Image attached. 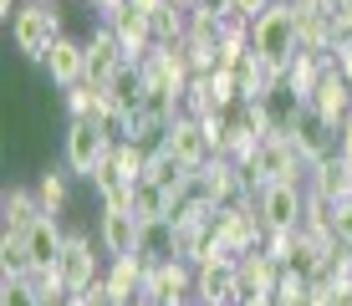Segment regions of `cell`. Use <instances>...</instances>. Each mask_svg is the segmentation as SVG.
Segmentation results:
<instances>
[{"mask_svg": "<svg viewBox=\"0 0 352 306\" xmlns=\"http://www.w3.org/2000/svg\"><path fill=\"white\" fill-rule=\"evenodd\" d=\"M250 52H256L265 67L286 72L291 56L301 52V46H296V6H271V10H265L256 26H250Z\"/></svg>", "mask_w": 352, "mask_h": 306, "instance_id": "6da1fadb", "label": "cell"}, {"mask_svg": "<svg viewBox=\"0 0 352 306\" xmlns=\"http://www.w3.org/2000/svg\"><path fill=\"white\" fill-rule=\"evenodd\" d=\"M62 16H56V6H41V0H26V6L16 10V21H10V41H16V52L26 61H46L56 41H62Z\"/></svg>", "mask_w": 352, "mask_h": 306, "instance_id": "7a4b0ae2", "label": "cell"}, {"mask_svg": "<svg viewBox=\"0 0 352 306\" xmlns=\"http://www.w3.org/2000/svg\"><path fill=\"white\" fill-rule=\"evenodd\" d=\"M107 153H113V138H107L97 122H72L67 128V168L77 179H92L97 168L107 164Z\"/></svg>", "mask_w": 352, "mask_h": 306, "instance_id": "3957f363", "label": "cell"}, {"mask_svg": "<svg viewBox=\"0 0 352 306\" xmlns=\"http://www.w3.org/2000/svg\"><path fill=\"white\" fill-rule=\"evenodd\" d=\"M56 276L67 281L72 296H82L87 286H97V281H102V271H97V255H92V235H87V230H72V235H67L62 261H56Z\"/></svg>", "mask_w": 352, "mask_h": 306, "instance_id": "277c9868", "label": "cell"}, {"mask_svg": "<svg viewBox=\"0 0 352 306\" xmlns=\"http://www.w3.org/2000/svg\"><path fill=\"white\" fill-rule=\"evenodd\" d=\"M194 306H240V271H235V261L194 265Z\"/></svg>", "mask_w": 352, "mask_h": 306, "instance_id": "5b68a950", "label": "cell"}, {"mask_svg": "<svg viewBox=\"0 0 352 306\" xmlns=\"http://www.w3.org/2000/svg\"><path fill=\"white\" fill-rule=\"evenodd\" d=\"M256 210L265 219V230H301V219H307V189L301 184H271L256 199Z\"/></svg>", "mask_w": 352, "mask_h": 306, "instance_id": "8992f818", "label": "cell"}, {"mask_svg": "<svg viewBox=\"0 0 352 306\" xmlns=\"http://www.w3.org/2000/svg\"><path fill=\"white\" fill-rule=\"evenodd\" d=\"M164 149L174 153L179 164L189 168V174H194V168H204V164L214 158V143H210V133H204V122H199V118H189V113H179V118H174V128H168Z\"/></svg>", "mask_w": 352, "mask_h": 306, "instance_id": "52a82bcc", "label": "cell"}, {"mask_svg": "<svg viewBox=\"0 0 352 306\" xmlns=\"http://www.w3.org/2000/svg\"><path fill=\"white\" fill-rule=\"evenodd\" d=\"M123 67H128V52H123V41H118V31L107 26V21H97V31L87 36V82L92 87H107Z\"/></svg>", "mask_w": 352, "mask_h": 306, "instance_id": "ba28073f", "label": "cell"}, {"mask_svg": "<svg viewBox=\"0 0 352 306\" xmlns=\"http://www.w3.org/2000/svg\"><path fill=\"white\" fill-rule=\"evenodd\" d=\"M291 143H296V153L307 158V168H311V164H327V158H337V128H332V122H322L311 107H301L296 128H291Z\"/></svg>", "mask_w": 352, "mask_h": 306, "instance_id": "9c48e42d", "label": "cell"}, {"mask_svg": "<svg viewBox=\"0 0 352 306\" xmlns=\"http://www.w3.org/2000/svg\"><path fill=\"white\" fill-rule=\"evenodd\" d=\"M307 107H311L322 122H332V128H342V118L352 113V87H347L342 72H337V56H332V67H327V77L317 82V92L307 97Z\"/></svg>", "mask_w": 352, "mask_h": 306, "instance_id": "30bf717a", "label": "cell"}, {"mask_svg": "<svg viewBox=\"0 0 352 306\" xmlns=\"http://www.w3.org/2000/svg\"><path fill=\"white\" fill-rule=\"evenodd\" d=\"M46 77L56 82V87H82V82H87V41H72V36H62V41L52 46V52H46Z\"/></svg>", "mask_w": 352, "mask_h": 306, "instance_id": "8fae6325", "label": "cell"}, {"mask_svg": "<svg viewBox=\"0 0 352 306\" xmlns=\"http://www.w3.org/2000/svg\"><path fill=\"white\" fill-rule=\"evenodd\" d=\"M235 271H240V301H245V296H276V281H281L286 265L265 250H250L235 261Z\"/></svg>", "mask_w": 352, "mask_h": 306, "instance_id": "7c38bea8", "label": "cell"}, {"mask_svg": "<svg viewBox=\"0 0 352 306\" xmlns=\"http://www.w3.org/2000/svg\"><path fill=\"white\" fill-rule=\"evenodd\" d=\"M97 240H102V250L113 255V261L138 255V215H128V210H102V219H97Z\"/></svg>", "mask_w": 352, "mask_h": 306, "instance_id": "4fadbf2b", "label": "cell"}, {"mask_svg": "<svg viewBox=\"0 0 352 306\" xmlns=\"http://www.w3.org/2000/svg\"><path fill=\"white\" fill-rule=\"evenodd\" d=\"M143 276H148L143 255H123V261L107 265L102 286H107V296H113L118 306H138V301H143Z\"/></svg>", "mask_w": 352, "mask_h": 306, "instance_id": "5bb4252c", "label": "cell"}, {"mask_svg": "<svg viewBox=\"0 0 352 306\" xmlns=\"http://www.w3.org/2000/svg\"><path fill=\"white\" fill-rule=\"evenodd\" d=\"M62 225H56V215H41L36 225L26 230V250H31V265L36 271H56V261H62Z\"/></svg>", "mask_w": 352, "mask_h": 306, "instance_id": "9a60e30c", "label": "cell"}, {"mask_svg": "<svg viewBox=\"0 0 352 306\" xmlns=\"http://www.w3.org/2000/svg\"><path fill=\"white\" fill-rule=\"evenodd\" d=\"M138 255H143V265L179 261L174 255V219H138Z\"/></svg>", "mask_w": 352, "mask_h": 306, "instance_id": "2e32d148", "label": "cell"}, {"mask_svg": "<svg viewBox=\"0 0 352 306\" xmlns=\"http://www.w3.org/2000/svg\"><path fill=\"white\" fill-rule=\"evenodd\" d=\"M143 92H148V87H143V67H138V61H128V67L107 82V102H113L118 113H128V118L143 113Z\"/></svg>", "mask_w": 352, "mask_h": 306, "instance_id": "e0dca14e", "label": "cell"}, {"mask_svg": "<svg viewBox=\"0 0 352 306\" xmlns=\"http://www.w3.org/2000/svg\"><path fill=\"white\" fill-rule=\"evenodd\" d=\"M0 210H6V235H26V230L41 219V199H36V189H6V199H0Z\"/></svg>", "mask_w": 352, "mask_h": 306, "instance_id": "ac0fdd59", "label": "cell"}, {"mask_svg": "<svg viewBox=\"0 0 352 306\" xmlns=\"http://www.w3.org/2000/svg\"><path fill=\"white\" fill-rule=\"evenodd\" d=\"M307 179H311V194H322V199H347L352 194V168L342 164V158H327V164H311L307 168Z\"/></svg>", "mask_w": 352, "mask_h": 306, "instance_id": "d6986e66", "label": "cell"}, {"mask_svg": "<svg viewBox=\"0 0 352 306\" xmlns=\"http://www.w3.org/2000/svg\"><path fill=\"white\" fill-rule=\"evenodd\" d=\"M113 31H118V41H123L128 61H143L153 52V26H148V16H138V10H123V16L113 21Z\"/></svg>", "mask_w": 352, "mask_h": 306, "instance_id": "ffe728a7", "label": "cell"}, {"mask_svg": "<svg viewBox=\"0 0 352 306\" xmlns=\"http://www.w3.org/2000/svg\"><path fill=\"white\" fill-rule=\"evenodd\" d=\"M296 46L301 52H317V56H332V16L296 10Z\"/></svg>", "mask_w": 352, "mask_h": 306, "instance_id": "44dd1931", "label": "cell"}, {"mask_svg": "<svg viewBox=\"0 0 352 306\" xmlns=\"http://www.w3.org/2000/svg\"><path fill=\"white\" fill-rule=\"evenodd\" d=\"M0 265H6V281H31V250H26V235H6L0 240Z\"/></svg>", "mask_w": 352, "mask_h": 306, "instance_id": "7402d4cb", "label": "cell"}, {"mask_svg": "<svg viewBox=\"0 0 352 306\" xmlns=\"http://www.w3.org/2000/svg\"><path fill=\"white\" fill-rule=\"evenodd\" d=\"M36 199H41L46 215H62L67 210V174H62V168H46V174L36 179Z\"/></svg>", "mask_w": 352, "mask_h": 306, "instance_id": "603a6c76", "label": "cell"}, {"mask_svg": "<svg viewBox=\"0 0 352 306\" xmlns=\"http://www.w3.org/2000/svg\"><path fill=\"white\" fill-rule=\"evenodd\" d=\"M311 281H301V276H291L281 271V281H276V306H311Z\"/></svg>", "mask_w": 352, "mask_h": 306, "instance_id": "cb8c5ba5", "label": "cell"}, {"mask_svg": "<svg viewBox=\"0 0 352 306\" xmlns=\"http://www.w3.org/2000/svg\"><path fill=\"white\" fill-rule=\"evenodd\" d=\"M0 306H46V301L31 291V281H6V291H0Z\"/></svg>", "mask_w": 352, "mask_h": 306, "instance_id": "d4e9b609", "label": "cell"}, {"mask_svg": "<svg viewBox=\"0 0 352 306\" xmlns=\"http://www.w3.org/2000/svg\"><path fill=\"white\" fill-rule=\"evenodd\" d=\"M271 6H276V0H230V16H240V21H250V26H256Z\"/></svg>", "mask_w": 352, "mask_h": 306, "instance_id": "484cf974", "label": "cell"}, {"mask_svg": "<svg viewBox=\"0 0 352 306\" xmlns=\"http://www.w3.org/2000/svg\"><path fill=\"white\" fill-rule=\"evenodd\" d=\"M168 0H128V10H138V16H159Z\"/></svg>", "mask_w": 352, "mask_h": 306, "instance_id": "4316f807", "label": "cell"}, {"mask_svg": "<svg viewBox=\"0 0 352 306\" xmlns=\"http://www.w3.org/2000/svg\"><path fill=\"white\" fill-rule=\"evenodd\" d=\"M291 6H296V10H322V16H332L337 0H291Z\"/></svg>", "mask_w": 352, "mask_h": 306, "instance_id": "83f0119b", "label": "cell"}, {"mask_svg": "<svg viewBox=\"0 0 352 306\" xmlns=\"http://www.w3.org/2000/svg\"><path fill=\"white\" fill-rule=\"evenodd\" d=\"M194 10H204V16H230V0H199Z\"/></svg>", "mask_w": 352, "mask_h": 306, "instance_id": "f1b7e54d", "label": "cell"}, {"mask_svg": "<svg viewBox=\"0 0 352 306\" xmlns=\"http://www.w3.org/2000/svg\"><path fill=\"white\" fill-rule=\"evenodd\" d=\"M337 72H342V77H347V87H352V52L337 56Z\"/></svg>", "mask_w": 352, "mask_h": 306, "instance_id": "f546056e", "label": "cell"}, {"mask_svg": "<svg viewBox=\"0 0 352 306\" xmlns=\"http://www.w3.org/2000/svg\"><path fill=\"white\" fill-rule=\"evenodd\" d=\"M240 306H276V296H245Z\"/></svg>", "mask_w": 352, "mask_h": 306, "instance_id": "4dcf8cb0", "label": "cell"}, {"mask_svg": "<svg viewBox=\"0 0 352 306\" xmlns=\"http://www.w3.org/2000/svg\"><path fill=\"white\" fill-rule=\"evenodd\" d=\"M168 6H179V10H194V6H199V0H168Z\"/></svg>", "mask_w": 352, "mask_h": 306, "instance_id": "1f68e13d", "label": "cell"}, {"mask_svg": "<svg viewBox=\"0 0 352 306\" xmlns=\"http://www.w3.org/2000/svg\"><path fill=\"white\" fill-rule=\"evenodd\" d=\"M276 6H291V0H276Z\"/></svg>", "mask_w": 352, "mask_h": 306, "instance_id": "d6a6232c", "label": "cell"}, {"mask_svg": "<svg viewBox=\"0 0 352 306\" xmlns=\"http://www.w3.org/2000/svg\"><path fill=\"white\" fill-rule=\"evenodd\" d=\"M41 6H56V0H41Z\"/></svg>", "mask_w": 352, "mask_h": 306, "instance_id": "836d02e7", "label": "cell"}]
</instances>
